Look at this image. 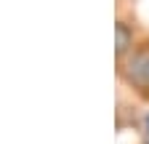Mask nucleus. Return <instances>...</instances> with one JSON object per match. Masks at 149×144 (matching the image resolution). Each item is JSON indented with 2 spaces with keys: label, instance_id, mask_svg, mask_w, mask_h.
Segmentation results:
<instances>
[{
  "label": "nucleus",
  "instance_id": "nucleus-2",
  "mask_svg": "<svg viewBox=\"0 0 149 144\" xmlns=\"http://www.w3.org/2000/svg\"><path fill=\"white\" fill-rule=\"evenodd\" d=\"M115 35H117V40H115V51H117V56H123V53L133 45V32H130L125 24H117L115 27Z\"/></svg>",
  "mask_w": 149,
  "mask_h": 144
},
{
  "label": "nucleus",
  "instance_id": "nucleus-1",
  "mask_svg": "<svg viewBox=\"0 0 149 144\" xmlns=\"http://www.w3.org/2000/svg\"><path fill=\"white\" fill-rule=\"evenodd\" d=\"M125 80L133 88L149 91V45L139 48L133 56L128 59V64H125Z\"/></svg>",
  "mask_w": 149,
  "mask_h": 144
}]
</instances>
